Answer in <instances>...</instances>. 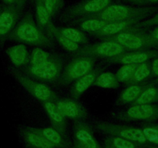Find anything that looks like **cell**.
<instances>
[{
	"mask_svg": "<svg viewBox=\"0 0 158 148\" xmlns=\"http://www.w3.org/2000/svg\"><path fill=\"white\" fill-rule=\"evenodd\" d=\"M32 129L45 137L57 148H70V142L68 139L64 137L54 127H32Z\"/></svg>",
	"mask_w": 158,
	"mask_h": 148,
	"instance_id": "ffe728a7",
	"label": "cell"
},
{
	"mask_svg": "<svg viewBox=\"0 0 158 148\" xmlns=\"http://www.w3.org/2000/svg\"><path fill=\"white\" fill-rule=\"evenodd\" d=\"M62 1H63V0H62Z\"/></svg>",
	"mask_w": 158,
	"mask_h": 148,
	"instance_id": "bcb514c9",
	"label": "cell"
},
{
	"mask_svg": "<svg viewBox=\"0 0 158 148\" xmlns=\"http://www.w3.org/2000/svg\"><path fill=\"white\" fill-rule=\"evenodd\" d=\"M152 76H158V58L154 59L151 62Z\"/></svg>",
	"mask_w": 158,
	"mask_h": 148,
	"instance_id": "d590c367",
	"label": "cell"
},
{
	"mask_svg": "<svg viewBox=\"0 0 158 148\" xmlns=\"http://www.w3.org/2000/svg\"><path fill=\"white\" fill-rule=\"evenodd\" d=\"M8 40L44 47L54 48V46L51 39L47 33L40 29L32 14L29 12L17 22L9 36Z\"/></svg>",
	"mask_w": 158,
	"mask_h": 148,
	"instance_id": "6da1fadb",
	"label": "cell"
},
{
	"mask_svg": "<svg viewBox=\"0 0 158 148\" xmlns=\"http://www.w3.org/2000/svg\"><path fill=\"white\" fill-rule=\"evenodd\" d=\"M141 20H143V19L136 18V19H127V20L123 21L107 22V24L101 30H99L97 33H93V34H92V36H95L96 38L101 39V40L105 37L115 36V35L126 31L136 24L139 23V22H141Z\"/></svg>",
	"mask_w": 158,
	"mask_h": 148,
	"instance_id": "9a60e30c",
	"label": "cell"
},
{
	"mask_svg": "<svg viewBox=\"0 0 158 148\" xmlns=\"http://www.w3.org/2000/svg\"></svg>",
	"mask_w": 158,
	"mask_h": 148,
	"instance_id": "7dc6e473",
	"label": "cell"
},
{
	"mask_svg": "<svg viewBox=\"0 0 158 148\" xmlns=\"http://www.w3.org/2000/svg\"><path fill=\"white\" fill-rule=\"evenodd\" d=\"M23 1H24V2H25V1H26V0H23Z\"/></svg>",
	"mask_w": 158,
	"mask_h": 148,
	"instance_id": "7bdbcfd3",
	"label": "cell"
},
{
	"mask_svg": "<svg viewBox=\"0 0 158 148\" xmlns=\"http://www.w3.org/2000/svg\"><path fill=\"white\" fill-rule=\"evenodd\" d=\"M95 126L96 129L108 135L122 137L131 141L141 143L144 146H147L148 143L142 129L139 128L115 124L106 121H96L95 123Z\"/></svg>",
	"mask_w": 158,
	"mask_h": 148,
	"instance_id": "52a82bcc",
	"label": "cell"
},
{
	"mask_svg": "<svg viewBox=\"0 0 158 148\" xmlns=\"http://www.w3.org/2000/svg\"><path fill=\"white\" fill-rule=\"evenodd\" d=\"M138 65L139 64H124L115 74L118 82L127 84L133 77Z\"/></svg>",
	"mask_w": 158,
	"mask_h": 148,
	"instance_id": "4dcf8cb0",
	"label": "cell"
},
{
	"mask_svg": "<svg viewBox=\"0 0 158 148\" xmlns=\"http://www.w3.org/2000/svg\"><path fill=\"white\" fill-rule=\"evenodd\" d=\"M127 51V49L116 42L103 40L101 43L93 45H85L83 47H80L77 51L73 53V55L74 56H85L107 59L120 55Z\"/></svg>",
	"mask_w": 158,
	"mask_h": 148,
	"instance_id": "ba28073f",
	"label": "cell"
},
{
	"mask_svg": "<svg viewBox=\"0 0 158 148\" xmlns=\"http://www.w3.org/2000/svg\"><path fill=\"white\" fill-rule=\"evenodd\" d=\"M44 3L51 17L55 16L60 8H61L64 5L62 0H44Z\"/></svg>",
	"mask_w": 158,
	"mask_h": 148,
	"instance_id": "d6a6232c",
	"label": "cell"
},
{
	"mask_svg": "<svg viewBox=\"0 0 158 148\" xmlns=\"http://www.w3.org/2000/svg\"><path fill=\"white\" fill-rule=\"evenodd\" d=\"M104 143V147L106 148H143L146 146L136 142L110 135L105 138Z\"/></svg>",
	"mask_w": 158,
	"mask_h": 148,
	"instance_id": "d4e9b609",
	"label": "cell"
},
{
	"mask_svg": "<svg viewBox=\"0 0 158 148\" xmlns=\"http://www.w3.org/2000/svg\"><path fill=\"white\" fill-rule=\"evenodd\" d=\"M20 134L28 148H57L45 137L33 130L31 127H22Z\"/></svg>",
	"mask_w": 158,
	"mask_h": 148,
	"instance_id": "ac0fdd59",
	"label": "cell"
},
{
	"mask_svg": "<svg viewBox=\"0 0 158 148\" xmlns=\"http://www.w3.org/2000/svg\"><path fill=\"white\" fill-rule=\"evenodd\" d=\"M102 69L98 66L77 79L70 90L71 97L74 99H78L91 86L93 85L96 78L102 72Z\"/></svg>",
	"mask_w": 158,
	"mask_h": 148,
	"instance_id": "e0dca14e",
	"label": "cell"
},
{
	"mask_svg": "<svg viewBox=\"0 0 158 148\" xmlns=\"http://www.w3.org/2000/svg\"><path fill=\"white\" fill-rule=\"evenodd\" d=\"M157 11L158 6L133 7L130 6L112 4L100 13L86 16L85 18H95L106 22L123 21L136 18L143 19Z\"/></svg>",
	"mask_w": 158,
	"mask_h": 148,
	"instance_id": "3957f363",
	"label": "cell"
},
{
	"mask_svg": "<svg viewBox=\"0 0 158 148\" xmlns=\"http://www.w3.org/2000/svg\"><path fill=\"white\" fill-rule=\"evenodd\" d=\"M7 5H13L23 8V5L25 3L23 0H2Z\"/></svg>",
	"mask_w": 158,
	"mask_h": 148,
	"instance_id": "e575fe53",
	"label": "cell"
},
{
	"mask_svg": "<svg viewBox=\"0 0 158 148\" xmlns=\"http://www.w3.org/2000/svg\"><path fill=\"white\" fill-rule=\"evenodd\" d=\"M123 1H124V2H130V3H133V1H135V0H123Z\"/></svg>",
	"mask_w": 158,
	"mask_h": 148,
	"instance_id": "60d3db41",
	"label": "cell"
},
{
	"mask_svg": "<svg viewBox=\"0 0 158 148\" xmlns=\"http://www.w3.org/2000/svg\"><path fill=\"white\" fill-rule=\"evenodd\" d=\"M36 25L40 29L46 33L45 31H48V24L51 22V16L41 0H36Z\"/></svg>",
	"mask_w": 158,
	"mask_h": 148,
	"instance_id": "484cf974",
	"label": "cell"
},
{
	"mask_svg": "<svg viewBox=\"0 0 158 148\" xmlns=\"http://www.w3.org/2000/svg\"><path fill=\"white\" fill-rule=\"evenodd\" d=\"M156 2H158V0H135V1H133L132 4H135V5L139 6H144L147 5V4L156 3Z\"/></svg>",
	"mask_w": 158,
	"mask_h": 148,
	"instance_id": "8d00e7d4",
	"label": "cell"
},
{
	"mask_svg": "<svg viewBox=\"0 0 158 148\" xmlns=\"http://www.w3.org/2000/svg\"><path fill=\"white\" fill-rule=\"evenodd\" d=\"M54 103L60 112L67 118L74 120H83L87 118V110L77 99L59 98Z\"/></svg>",
	"mask_w": 158,
	"mask_h": 148,
	"instance_id": "4fadbf2b",
	"label": "cell"
},
{
	"mask_svg": "<svg viewBox=\"0 0 158 148\" xmlns=\"http://www.w3.org/2000/svg\"><path fill=\"white\" fill-rule=\"evenodd\" d=\"M155 25H158V13L151 19L139 22V23L136 24V26L138 28H148V27L153 26Z\"/></svg>",
	"mask_w": 158,
	"mask_h": 148,
	"instance_id": "836d02e7",
	"label": "cell"
},
{
	"mask_svg": "<svg viewBox=\"0 0 158 148\" xmlns=\"http://www.w3.org/2000/svg\"><path fill=\"white\" fill-rule=\"evenodd\" d=\"M104 148H106V147H104Z\"/></svg>",
	"mask_w": 158,
	"mask_h": 148,
	"instance_id": "f6af8a7d",
	"label": "cell"
},
{
	"mask_svg": "<svg viewBox=\"0 0 158 148\" xmlns=\"http://www.w3.org/2000/svg\"><path fill=\"white\" fill-rule=\"evenodd\" d=\"M42 105L48 117L50 118L52 127L57 130L64 137L68 139V134H67L66 119L64 116L60 112L55 103L52 101H44V102H42Z\"/></svg>",
	"mask_w": 158,
	"mask_h": 148,
	"instance_id": "2e32d148",
	"label": "cell"
},
{
	"mask_svg": "<svg viewBox=\"0 0 158 148\" xmlns=\"http://www.w3.org/2000/svg\"><path fill=\"white\" fill-rule=\"evenodd\" d=\"M150 85V83L145 82L139 84H132L129 85L128 87L125 89L118 96L115 104L118 106L124 105V104L133 103L143 93L145 89H147Z\"/></svg>",
	"mask_w": 158,
	"mask_h": 148,
	"instance_id": "d6986e66",
	"label": "cell"
},
{
	"mask_svg": "<svg viewBox=\"0 0 158 148\" xmlns=\"http://www.w3.org/2000/svg\"><path fill=\"white\" fill-rule=\"evenodd\" d=\"M41 1H42V2H44V0H41Z\"/></svg>",
	"mask_w": 158,
	"mask_h": 148,
	"instance_id": "b9f144b4",
	"label": "cell"
},
{
	"mask_svg": "<svg viewBox=\"0 0 158 148\" xmlns=\"http://www.w3.org/2000/svg\"><path fill=\"white\" fill-rule=\"evenodd\" d=\"M150 84L153 86H158V76L155 80H153V82H150Z\"/></svg>",
	"mask_w": 158,
	"mask_h": 148,
	"instance_id": "ab89813d",
	"label": "cell"
},
{
	"mask_svg": "<svg viewBox=\"0 0 158 148\" xmlns=\"http://www.w3.org/2000/svg\"><path fill=\"white\" fill-rule=\"evenodd\" d=\"M149 34L150 35L152 38L154 39V40H158V26L156 28H155L154 29L151 30V31L149 32Z\"/></svg>",
	"mask_w": 158,
	"mask_h": 148,
	"instance_id": "74e56055",
	"label": "cell"
},
{
	"mask_svg": "<svg viewBox=\"0 0 158 148\" xmlns=\"http://www.w3.org/2000/svg\"><path fill=\"white\" fill-rule=\"evenodd\" d=\"M64 65V59L61 56L54 54V57L49 61L40 66L27 65L23 68V72L28 76L46 83L58 82L61 75Z\"/></svg>",
	"mask_w": 158,
	"mask_h": 148,
	"instance_id": "277c9868",
	"label": "cell"
},
{
	"mask_svg": "<svg viewBox=\"0 0 158 148\" xmlns=\"http://www.w3.org/2000/svg\"><path fill=\"white\" fill-rule=\"evenodd\" d=\"M152 76L151 63L150 62H144L139 63L135 70L132 79L127 83V85L132 84H139L142 83L147 82V80Z\"/></svg>",
	"mask_w": 158,
	"mask_h": 148,
	"instance_id": "603a6c76",
	"label": "cell"
},
{
	"mask_svg": "<svg viewBox=\"0 0 158 148\" xmlns=\"http://www.w3.org/2000/svg\"><path fill=\"white\" fill-rule=\"evenodd\" d=\"M73 148H88V147L83 146V145H81V143H79L78 142H77L75 140V141H74V147H73Z\"/></svg>",
	"mask_w": 158,
	"mask_h": 148,
	"instance_id": "f35d334b",
	"label": "cell"
},
{
	"mask_svg": "<svg viewBox=\"0 0 158 148\" xmlns=\"http://www.w3.org/2000/svg\"><path fill=\"white\" fill-rule=\"evenodd\" d=\"M6 53L12 63L16 67H23L28 65L30 54L23 44L16 45L8 48Z\"/></svg>",
	"mask_w": 158,
	"mask_h": 148,
	"instance_id": "44dd1931",
	"label": "cell"
},
{
	"mask_svg": "<svg viewBox=\"0 0 158 148\" xmlns=\"http://www.w3.org/2000/svg\"><path fill=\"white\" fill-rule=\"evenodd\" d=\"M13 76L16 77L18 82L27 90L33 97L40 102L44 101H52L55 102L59 99L58 96L45 84L42 83L34 81L30 79L25 74L22 73L16 69H12Z\"/></svg>",
	"mask_w": 158,
	"mask_h": 148,
	"instance_id": "9c48e42d",
	"label": "cell"
},
{
	"mask_svg": "<svg viewBox=\"0 0 158 148\" xmlns=\"http://www.w3.org/2000/svg\"><path fill=\"white\" fill-rule=\"evenodd\" d=\"M147 28H138L136 24L126 31L102 40L114 41L123 46L127 51H141L158 49V40L149 34Z\"/></svg>",
	"mask_w": 158,
	"mask_h": 148,
	"instance_id": "7a4b0ae2",
	"label": "cell"
},
{
	"mask_svg": "<svg viewBox=\"0 0 158 148\" xmlns=\"http://www.w3.org/2000/svg\"><path fill=\"white\" fill-rule=\"evenodd\" d=\"M54 54L50 53L43 50L40 48H35L30 55V60L28 65L30 66H40L54 57Z\"/></svg>",
	"mask_w": 158,
	"mask_h": 148,
	"instance_id": "f546056e",
	"label": "cell"
},
{
	"mask_svg": "<svg viewBox=\"0 0 158 148\" xmlns=\"http://www.w3.org/2000/svg\"><path fill=\"white\" fill-rule=\"evenodd\" d=\"M93 86L107 89H116L119 87V82L115 74L112 72H101L94 82Z\"/></svg>",
	"mask_w": 158,
	"mask_h": 148,
	"instance_id": "83f0119b",
	"label": "cell"
},
{
	"mask_svg": "<svg viewBox=\"0 0 158 148\" xmlns=\"http://www.w3.org/2000/svg\"><path fill=\"white\" fill-rule=\"evenodd\" d=\"M71 25H77L82 31L89 33L91 35L101 30L107 22L95 18H78L69 22Z\"/></svg>",
	"mask_w": 158,
	"mask_h": 148,
	"instance_id": "7402d4cb",
	"label": "cell"
},
{
	"mask_svg": "<svg viewBox=\"0 0 158 148\" xmlns=\"http://www.w3.org/2000/svg\"><path fill=\"white\" fill-rule=\"evenodd\" d=\"M48 31L50 34L52 35L54 38L57 40V41L58 42L59 44L61 45L62 47H63L65 50L71 53H74L80 48L79 44L71 41V40H68V38H66L65 36H64L61 33H59V31L57 30V26H55L51 22L48 24Z\"/></svg>",
	"mask_w": 158,
	"mask_h": 148,
	"instance_id": "cb8c5ba5",
	"label": "cell"
},
{
	"mask_svg": "<svg viewBox=\"0 0 158 148\" xmlns=\"http://www.w3.org/2000/svg\"><path fill=\"white\" fill-rule=\"evenodd\" d=\"M112 4V0H81L67 8L60 16V21L69 22L75 19L92 16L100 13Z\"/></svg>",
	"mask_w": 158,
	"mask_h": 148,
	"instance_id": "5b68a950",
	"label": "cell"
},
{
	"mask_svg": "<svg viewBox=\"0 0 158 148\" xmlns=\"http://www.w3.org/2000/svg\"><path fill=\"white\" fill-rule=\"evenodd\" d=\"M73 133L76 141L83 146L88 148H102L94 137L91 126L83 120H74Z\"/></svg>",
	"mask_w": 158,
	"mask_h": 148,
	"instance_id": "5bb4252c",
	"label": "cell"
},
{
	"mask_svg": "<svg viewBox=\"0 0 158 148\" xmlns=\"http://www.w3.org/2000/svg\"><path fill=\"white\" fill-rule=\"evenodd\" d=\"M158 102V86L150 85L143 91L140 96L132 103V105L138 104H150Z\"/></svg>",
	"mask_w": 158,
	"mask_h": 148,
	"instance_id": "f1b7e54d",
	"label": "cell"
},
{
	"mask_svg": "<svg viewBox=\"0 0 158 148\" xmlns=\"http://www.w3.org/2000/svg\"><path fill=\"white\" fill-rule=\"evenodd\" d=\"M142 130L148 143L158 145V123H145L142 126Z\"/></svg>",
	"mask_w": 158,
	"mask_h": 148,
	"instance_id": "1f68e13d",
	"label": "cell"
},
{
	"mask_svg": "<svg viewBox=\"0 0 158 148\" xmlns=\"http://www.w3.org/2000/svg\"><path fill=\"white\" fill-rule=\"evenodd\" d=\"M156 58H158V49L126 52L120 55L106 59V61L110 63L139 64Z\"/></svg>",
	"mask_w": 158,
	"mask_h": 148,
	"instance_id": "7c38bea8",
	"label": "cell"
},
{
	"mask_svg": "<svg viewBox=\"0 0 158 148\" xmlns=\"http://www.w3.org/2000/svg\"><path fill=\"white\" fill-rule=\"evenodd\" d=\"M96 61L95 56H75L66 66L63 72H61L59 79V86H66L77 80L80 77L83 76L90 72L93 69L94 64Z\"/></svg>",
	"mask_w": 158,
	"mask_h": 148,
	"instance_id": "8992f818",
	"label": "cell"
},
{
	"mask_svg": "<svg viewBox=\"0 0 158 148\" xmlns=\"http://www.w3.org/2000/svg\"><path fill=\"white\" fill-rule=\"evenodd\" d=\"M59 33L64 36L77 44L89 45V41L87 36L81 31L77 29L70 28V27H57Z\"/></svg>",
	"mask_w": 158,
	"mask_h": 148,
	"instance_id": "4316f807",
	"label": "cell"
},
{
	"mask_svg": "<svg viewBox=\"0 0 158 148\" xmlns=\"http://www.w3.org/2000/svg\"><path fill=\"white\" fill-rule=\"evenodd\" d=\"M112 116L114 118L122 121H154L158 120V104L132 105L127 110L114 114Z\"/></svg>",
	"mask_w": 158,
	"mask_h": 148,
	"instance_id": "30bf717a",
	"label": "cell"
},
{
	"mask_svg": "<svg viewBox=\"0 0 158 148\" xmlns=\"http://www.w3.org/2000/svg\"><path fill=\"white\" fill-rule=\"evenodd\" d=\"M22 10L13 5H6L0 10V49L17 24Z\"/></svg>",
	"mask_w": 158,
	"mask_h": 148,
	"instance_id": "8fae6325",
	"label": "cell"
},
{
	"mask_svg": "<svg viewBox=\"0 0 158 148\" xmlns=\"http://www.w3.org/2000/svg\"><path fill=\"white\" fill-rule=\"evenodd\" d=\"M154 148H158V147H154Z\"/></svg>",
	"mask_w": 158,
	"mask_h": 148,
	"instance_id": "ee69618b",
	"label": "cell"
}]
</instances>
